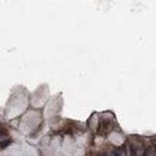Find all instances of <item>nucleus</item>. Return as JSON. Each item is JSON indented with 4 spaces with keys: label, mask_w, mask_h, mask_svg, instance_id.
<instances>
[{
    "label": "nucleus",
    "mask_w": 156,
    "mask_h": 156,
    "mask_svg": "<svg viewBox=\"0 0 156 156\" xmlns=\"http://www.w3.org/2000/svg\"><path fill=\"white\" fill-rule=\"evenodd\" d=\"M114 156H122V155H121L120 151H115V153H114Z\"/></svg>",
    "instance_id": "nucleus-3"
},
{
    "label": "nucleus",
    "mask_w": 156,
    "mask_h": 156,
    "mask_svg": "<svg viewBox=\"0 0 156 156\" xmlns=\"http://www.w3.org/2000/svg\"><path fill=\"white\" fill-rule=\"evenodd\" d=\"M11 138H5V139H3V141H0V149H4V148H6V146H9L10 144H11Z\"/></svg>",
    "instance_id": "nucleus-1"
},
{
    "label": "nucleus",
    "mask_w": 156,
    "mask_h": 156,
    "mask_svg": "<svg viewBox=\"0 0 156 156\" xmlns=\"http://www.w3.org/2000/svg\"><path fill=\"white\" fill-rule=\"evenodd\" d=\"M7 137V131L4 127H0V141H3Z\"/></svg>",
    "instance_id": "nucleus-2"
}]
</instances>
